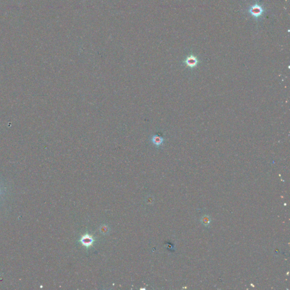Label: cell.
Masks as SVG:
<instances>
[{"mask_svg": "<svg viewBox=\"0 0 290 290\" xmlns=\"http://www.w3.org/2000/svg\"><path fill=\"white\" fill-rule=\"evenodd\" d=\"M183 62L187 67H189L191 69H193L197 67L198 65L200 63V60L195 55L191 54L186 57Z\"/></svg>", "mask_w": 290, "mask_h": 290, "instance_id": "obj_1", "label": "cell"}, {"mask_svg": "<svg viewBox=\"0 0 290 290\" xmlns=\"http://www.w3.org/2000/svg\"><path fill=\"white\" fill-rule=\"evenodd\" d=\"M151 142L157 147H160L161 146H162L164 142V138L163 137L160 136L158 134H155L153 135L151 138Z\"/></svg>", "mask_w": 290, "mask_h": 290, "instance_id": "obj_2", "label": "cell"}, {"mask_svg": "<svg viewBox=\"0 0 290 290\" xmlns=\"http://www.w3.org/2000/svg\"><path fill=\"white\" fill-rule=\"evenodd\" d=\"M264 10L262 8V7L257 4H255L253 5L251 9H250V13H251L252 16L255 17H259L260 16H261L262 14L263 13Z\"/></svg>", "mask_w": 290, "mask_h": 290, "instance_id": "obj_3", "label": "cell"}, {"mask_svg": "<svg viewBox=\"0 0 290 290\" xmlns=\"http://www.w3.org/2000/svg\"><path fill=\"white\" fill-rule=\"evenodd\" d=\"M80 241L82 242L83 246H85L86 247H89L90 246L92 245L94 242V239L91 236L89 235H86L82 237Z\"/></svg>", "mask_w": 290, "mask_h": 290, "instance_id": "obj_4", "label": "cell"}, {"mask_svg": "<svg viewBox=\"0 0 290 290\" xmlns=\"http://www.w3.org/2000/svg\"><path fill=\"white\" fill-rule=\"evenodd\" d=\"M201 222L205 226H208L209 225V224L210 223V217L207 216V215H204V217L201 218Z\"/></svg>", "mask_w": 290, "mask_h": 290, "instance_id": "obj_5", "label": "cell"}]
</instances>
